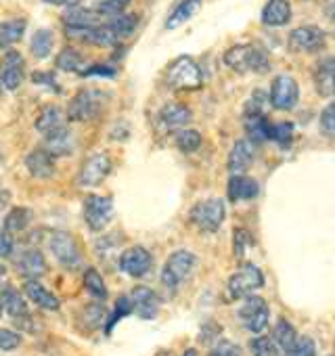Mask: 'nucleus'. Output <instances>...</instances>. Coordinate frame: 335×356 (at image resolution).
Segmentation results:
<instances>
[{
  "label": "nucleus",
  "mask_w": 335,
  "mask_h": 356,
  "mask_svg": "<svg viewBox=\"0 0 335 356\" xmlns=\"http://www.w3.org/2000/svg\"><path fill=\"white\" fill-rule=\"evenodd\" d=\"M224 63L237 74H264L270 70L268 55L254 44H237L224 53Z\"/></svg>",
  "instance_id": "1"
},
{
  "label": "nucleus",
  "mask_w": 335,
  "mask_h": 356,
  "mask_svg": "<svg viewBox=\"0 0 335 356\" xmlns=\"http://www.w3.org/2000/svg\"><path fill=\"white\" fill-rule=\"evenodd\" d=\"M165 84L172 90H197L204 84L202 67L195 63V59L183 55L174 59L165 70Z\"/></svg>",
  "instance_id": "2"
},
{
  "label": "nucleus",
  "mask_w": 335,
  "mask_h": 356,
  "mask_svg": "<svg viewBox=\"0 0 335 356\" xmlns=\"http://www.w3.org/2000/svg\"><path fill=\"white\" fill-rule=\"evenodd\" d=\"M195 264H197L195 254H191L187 250H179V252L170 254V258H168L165 264H163L161 277H159L161 285L168 291H177L191 277Z\"/></svg>",
  "instance_id": "3"
},
{
  "label": "nucleus",
  "mask_w": 335,
  "mask_h": 356,
  "mask_svg": "<svg viewBox=\"0 0 335 356\" xmlns=\"http://www.w3.org/2000/svg\"><path fill=\"white\" fill-rule=\"evenodd\" d=\"M107 103V95L95 88L80 90L67 105V120L72 122H92L97 120Z\"/></svg>",
  "instance_id": "4"
},
{
  "label": "nucleus",
  "mask_w": 335,
  "mask_h": 356,
  "mask_svg": "<svg viewBox=\"0 0 335 356\" xmlns=\"http://www.w3.org/2000/svg\"><path fill=\"white\" fill-rule=\"evenodd\" d=\"M224 216H227V208H224V202L218 197H208V200L197 202L189 214L191 222L204 233H216L222 227Z\"/></svg>",
  "instance_id": "5"
},
{
  "label": "nucleus",
  "mask_w": 335,
  "mask_h": 356,
  "mask_svg": "<svg viewBox=\"0 0 335 356\" xmlns=\"http://www.w3.org/2000/svg\"><path fill=\"white\" fill-rule=\"evenodd\" d=\"M264 287V275L256 264H245L241 266L231 279H229V298L239 300V298H247L252 296V291Z\"/></svg>",
  "instance_id": "6"
},
{
  "label": "nucleus",
  "mask_w": 335,
  "mask_h": 356,
  "mask_svg": "<svg viewBox=\"0 0 335 356\" xmlns=\"http://www.w3.org/2000/svg\"><path fill=\"white\" fill-rule=\"evenodd\" d=\"M268 318H270V308H268L266 300L260 296H247L239 308L241 325L252 333H262L268 325Z\"/></svg>",
  "instance_id": "7"
},
{
  "label": "nucleus",
  "mask_w": 335,
  "mask_h": 356,
  "mask_svg": "<svg viewBox=\"0 0 335 356\" xmlns=\"http://www.w3.org/2000/svg\"><path fill=\"white\" fill-rule=\"evenodd\" d=\"M113 216V200L103 195H88L84 200V220L92 233H101Z\"/></svg>",
  "instance_id": "8"
},
{
  "label": "nucleus",
  "mask_w": 335,
  "mask_h": 356,
  "mask_svg": "<svg viewBox=\"0 0 335 356\" xmlns=\"http://www.w3.org/2000/svg\"><path fill=\"white\" fill-rule=\"evenodd\" d=\"M111 170H113L111 157L105 153H95L84 159V163L78 172V183L82 187H99L111 174Z\"/></svg>",
  "instance_id": "9"
},
{
  "label": "nucleus",
  "mask_w": 335,
  "mask_h": 356,
  "mask_svg": "<svg viewBox=\"0 0 335 356\" xmlns=\"http://www.w3.org/2000/svg\"><path fill=\"white\" fill-rule=\"evenodd\" d=\"M270 105L281 111H289L297 105L300 99V86L291 76H277L270 84Z\"/></svg>",
  "instance_id": "10"
},
{
  "label": "nucleus",
  "mask_w": 335,
  "mask_h": 356,
  "mask_svg": "<svg viewBox=\"0 0 335 356\" xmlns=\"http://www.w3.org/2000/svg\"><path fill=\"white\" fill-rule=\"evenodd\" d=\"M26 80V61L22 53L7 51L0 59V86L5 90H17Z\"/></svg>",
  "instance_id": "11"
},
{
  "label": "nucleus",
  "mask_w": 335,
  "mask_h": 356,
  "mask_svg": "<svg viewBox=\"0 0 335 356\" xmlns=\"http://www.w3.org/2000/svg\"><path fill=\"white\" fill-rule=\"evenodd\" d=\"M327 34L316 26H302L289 34V51L293 53H316L325 47Z\"/></svg>",
  "instance_id": "12"
},
{
  "label": "nucleus",
  "mask_w": 335,
  "mask_h": 356,
  "mask_svg": "<svg viewBox=\"0 0 335 356\" xmlns=\"http://www.w3.org/2000/svg\"><path fill=\"white\" fill-rule=\"evenodd\" d=\"M153 268V256L149 250L140 248V245H134V248H128L122 256H120V270L132 279H140V277H147Z\"/></svg>",
  "instance_id": "13"
},
{
  "label": "nucleus",
  "mask_w": 335,
  "mask_h": 356,
  "mask_svg": "<svg viewBox=\"0 0 335 356\" xmlns=\"http://www.w3.org/2000/svg\"><path fill=\"white\" fill-rule=\"evenodd\" d=\"M51 252L55 254V258L59 260V264L74 268L82 262V254L80 248L76 243V239L67 233V231H57L51 237Z\"/></svg>",
  "instance_id": "14"
},
{
  "label": "nucleus",
  "mask_w": 335,
  "mask_h": 356,
  "mask_svg": "<svg viewBox=\"0 0 335 356\" xmlns=\"http://www.w3.org/2000/svg\"><path fill=\"white\" fill-rule=\"evenodd\" d=\"M130 300H132L134 314H138L140 318L151 321V318L157 316L161 300H159V296L151 287H142V285L134 287L132 293H130Z\"/></svg>",
  "instance_id": "15"
},
{
  "label": "nucleus",
  "mask_w": 335,
  "mask_h": 356,
  "mask_svg": "<svg viewBox=\"0 0 335 356\" xmlns=\"http://www.w3.org/2000/svg\"><path fill=\"white\" fill-rule=\"evenodd\" d=\"M254 157H256V147H254V143L247 140V138L237 140V143L233 145L231 153H229V161H227L229 172H231L233 176H235V174L247 172V170L252 168V163H254Z\"/></svg>",
  "instance_id": "16"
},
{
  "label": "nucleus",
  "mask_w": 335,
  "mask_h": 356,
  "mask_svg": "<svg viewBox=\"0 0 335 356\" xmlns=\"http://www.w3.org/2000/svg\"><path fill=\"white\" fill-rule=\"evenodd\" d=\"M15 268L17 273L28 281V279H38L47 273V260L38 250H24L15 258Z\"/></svg>",
  "instance_id": "17"
},
{
  "label": "nucleus",
  "mask_w": 335,
  "mask_h": 356,
  "mask_svg": "<svg viewBox=\"0 0 335 356\" xmlns=\"http://www.w3.org/2000/svg\"><path fill=\"white\" fill-rule=\"evenodd\" d=\"M191 122V109L181 103H170L159 111V126L163 130H181Z\"/></svg>",
  "instance_id": "18"
},
{
  "label": "nucleus",
  "mask_w": 335,
  "mask_h": 356,
  "mask_svg": "<svg viewBox=\"0 0 335 356\" xmlns=\"http://www.w3.org/2000/svg\"><path fill=\"white\" fill-rule=\"evenodd\" d=\"M26 168L34 178H53L55 174V157L47 149H34L26 157Z\"/></svg>",
  "instance_id": "19"
},
{
  "label": "nucleus",
  "mask_w": 335,
  "mask_h": 356,
  "mask_svg": "<svg viewBox=\"0 0 335 356\" xmlns=\"http://www.w3.org/2000/svg\"><path fill=\"white\" fill-rule=\"evenodd\" d=\"M227 191H229L231 202H245V200L258 197L260 187H258V183L254 181V178L243 176V174H235V176H231Z\"/></svg>",
  "instance_id": "20"
},
{
  "label": "nucleus",
  "mask_w": 335,
  "mask_h": 356,
  "mask_svg": "<svg viewBox=\"0 0 335 356\" xmlns=\"http://www.w3.org/2000/svg\"><path fill=\"white\" fill-rule=\"evenodd\" d=\"M291 19L289 0H268L262 9V24L268 28H281Z\"/></svg>",
  "instance_id": "21"
},
{
  "label": "nucleus",
  "mask_w": 335,
  "mask_h": 356,
  "mask_svg": "<svg viewBox=\"0 0 335 356\" xmlns=\"http://www.w3.org/2000/svg\"><path fill=\"white\" fill-rule=\"evenodd\" d=\"M65 28H97L105 24V17L97 9H84V7H74L63 15Z\"/></svg>",
  "instance_id": "22"
},
{
  "label": "nucleus",
  "mask_w": 335,
  "mask_h": 356,
  "mask_svg": "<svg viewBox=\"0 0 335 356\" xmlns=\"http://www.w3.org/2000/svg\"><path fill=\"white\" fill-rule=\"evenodd\" d=\"M24 293H26L36 306H40V308H44V310H51V312L59 310V306H61L59 298L53 296V293H51L42 283H38L36 279H28V281L24 283Z\"/></svg>",
  "instance_id": "23"
},
{
  "label": "nucleus",
  "mask_w": 335,
  "mask_h": 356,
  "mask_svg": "<svg viewBox=\"0 0 335 356\" xmlns=\"http://www.w3.org/2000/svg\"><path fill=\"white\" fill-rule=\"evenodd\" d=\"M65 122H67L65 113H63L57 105H49V107H44V109L40 111V115L36 118V130H38L42 136H47V134H53V132L65 128V126H67Z\"/></svg>",
  "instance_id": "24"
},
{
  "label": "nucleus",
  "mask_w": 335,
  "mask_h": 356,
  "mask_svg": "<svg viewBox=\"0 0 335 356\" xmlns=\"http://www.w3.org/2000/svg\"><path fill=\"white\" fill-rule=\"evenodd\" d=\"M42 149H47L53 157L70 155L74 151V134H72V130L65 126V128H61V130H57L53 134H47Z\"/></svg>",
  "instance_id": "25"
},
{
  "label": "nucleus",
  "mask_w": 335,
  "mask_h": 356,
  "mask_svg": "<svg viewBox=\"0 0 335 356\" xmlns=\"http://www.w3.org/2000/svg\"><path fill=\"white\" fill-rule=\"evenodd\" d=\"M202 9V0H179L165 19V30H177L187 24Z\"/></svg>",
  "instance_id": "26"
},
{
  "label": "nucleus",
  "mask_w": 335,
  "mask_h": 356,
  "mask_svg": "<svg viewBox=\"0 0 335 356\" xmlns=\"http://www.w3.org/2000/svg\"><path fill=\"white\" fill-rule=\"evenodd\" d=\"M105 26L122 40V38H128V36H132L136 32V28H138V15L124 11V13L105 17Z\"/></svg>",
  "instance_id": "27"
},
{
  "label": "nucleus",
  "mask_w": 335,
  "mask_h": 356,
  "mask_svg": "<svg viewBox=\"0 0 335 356\" xmlns=\"http://www.w3.org/2000/svg\"><path fill=\"white\" fill-rule=\"evenodd\" d=\"M0 306H3V310H7L9 316H13V318H22V316L30 314L24 296L15 287H5L0 291Z\"/></svg>",
  "instance_id": "28"
},
{
  "label": "nucleus",
  "mask_w": 335,
  "mask_h": 356,
  "mask_svg": "<svg viewBox=\"0 0 335 356\" xmlns=\"http://www.w3.org/2000/svg\"><path fill=\"white\" fill-rule=\"evenodd\" d=\"M55 65H57V70L67 72V74H82L86 70V59H84V55L78 49L67 47V49H63L57 55Z\"/></svg>",
  "instance_id": "29"
},
{
  "label": "nucleus",
  "mask_w": 335,
  "mask_h": 356,
  "mask_svg": "<svg viewBox=\"0 0 335 356\" xmlns=\"http://www.w3.org/2000/svg\"><path fill=\"white\" fill-rule=\"evenodd\" d=\"M243 122H245L247 140H252L254 145L268 140L270 122H268L266 113H260V115H243Z\"/></svg>",
  "instance_id": "30"
},
{
  "label": "nucleus",
  "mask_w": 335,
  "mask_h": 356,
  "mask_svg": "<svg viewBox=\"0 0 335 356\" xmlns=\"http://www.w3.org/2000/svg\"><path fill=\"white\" fill-rule=\"evenodd\" d=\"M26 34V19L0 22V49H11Z\"/></svg>",
  "instance_id": "31"
},
{
  "label": "nucleus",
  "mask_w": 335,
  "mask_h": 356,
  "mask_svg": "<svg viewBox=\"0 0 335 356\" xmlns=\"http://www.w3.org/2000/svg\"><path fill=\"white\" fill-rule=\"evenodd\" d=\"M53 47H55V34L49 28H40L34 32L30 40V53L36 59H47L53 53Z\"/></svg>",
  "instance_id": "32"
},
{
  "label": "nucleus",
  "mask_w": 335,
  "mask_h": 356,
  "mask_svg": "<svg viewBox=\"0 0 335 356\" xmlns=\"http://www.w3.org/2000/svg\"><path fill=\"white\" fill-rule=\"evenodd\" d=\"M34 220V212L26 206H15L11 208V212L5 218V231L7 233H22L30 227V222Z\"/></svg>",
  "instance_id": "33"
},
{
  "label": "nucleus",
  "mask_w": 335,
  "mask_h": 356,
  "mask_svg": "<svg viewBox=\"0 0 335 356\" xmlns=\"http://www.w3.org/2000/svg\"><path fill=\"white\" fill-rule=\"evenodd\" d=\"M272 339H275L279 350H283L285 354H291V350H293V346L297 341V333H295V329H293V325L289 321L281 318L277 323V327H275Z\"/></svg>",
  "instance_id": "34"
},
{
  "label": "nucleus",
  "mask_w": 335,
  "mask_h": 356,
  "mask_svg": "<svg viewBox=\"0 0 335 356\" xmlns=\"http://www.w3.org/2000/svg\"><path fill=\"white\" fill-rule=\"evenodd\" d=\"M132 312H134L132 300H130L128 296L117 298V300H115V306H113V312H111L109 318L105 321V335H111V331L115 329V325H117L124 316H128V314H132Z\"/></svg>",
  "instance_id": "35"
},
{
  "label": "nucleus",
  "mask_w": 335,
  "mask_h": 356,
  "mask_svg": "<svg viewBox=\"0 0 335 356\" xmlns=\"http://www.w3.org/2000/svg\"><path fill=\"white\" fill-rule=\"evenodd\" d=\"M84 287H86V291H88L92 298H97V300H105V298H107V287H105V283H103V277H101L95 268H88V270L84 273Z\"/></svg>",
  "instance_id": "36"
},
{
  "label": "nucleus",
  "mask_w": 335,
  "mask_h": 356,
  "mask_svg": "<svg viewBox=\"0 0 335 356\" xmlns=\"http://www.w3.org/2000/svg\"><path fill=\"white\" fill-rule=\"evenodd\" d=\"M268 140H275L277 145L285 147L293 140V124L291 122H277V124H270V130H268Z\"/></svg>",
  "instance_id": "37"
},
{
  "label": "nucleus",
  "mask_w": 335,
  "mask_h": 356,
  "mask_svg": "<svg viewBox=\"0 0 335 356\" xmlns=\"http://www.w3.org/2000/svg\"><path fill=\"white\" fill-rule=\"evenodd\" d=\"M202 134L197 130H181L177 134V147L183 151V153H193L202 147Z\"/></svg>",
  "instance_id": "38"
},
{
  "label": "nucleus",
  "mask_w": 335,
  "mask_h": 356,
  "mask_svg": "<svg viewBox=\"0 0 335 356\" xmlns=\"http://www.w3.org/2000/svg\"><path fill=\"white\" fill-rule=\"evenodd\" d=\"M250 350H252L254 356H279V348H277L275 339L272 337H264V335L254 337L250 341Z\"/></svg>",
  "instance_id": "39"
},
{
  "label": "nucleus",
  "mask_w": 335,
  "mask_h": 356,
  "mask_svg": "<svg viewBox=\"0 0 335 356\" xmlns=\"http://www.w3.org/2000/svg\"><path fill=\"white\" fill-rule=\"evenodd\" d=\"M128 5H130V0H97V11L103 17H111V15L124 13Z\"/></svg>",
  "instance_id": "40"
},
{
  "label": "nucleus",
  "mask_w": 335,
  "mask_h": 356,
  "mask_svg": "<svg viewBox=\"0 0 335 356\" xmlns=\"http://www.w3.org/2000/svg\"><path fill=\"white\" fill-rule=\"evenodd\" d=\"M268 105V97L264 90H256L250 101L245 103V109H243V115H260L264 113V107Z\"/></svg>",
  "instance_id": "41"
},
{
  "label": "nucleus",
  "mask_w": 335,
  "mask_h": 356,
  "mask_svg": "<svg viewBox=\"0 0 335 356\" xmlns=\"http://www.w3.org/2000/svg\"><path fill=\"white\" fill-rule=\"evenodd\" d=\"M320 130L335 140V101L329 103L320 113Z\"/></svg>",
  "instance_id": "42"
},
{
  "label": "nucleus",
  "mask_w": 335,
  "mask_h": 356,
  "mask_svg": "<svg viewBox=\"0 0 335 356\" xmlns=\"http://www.w3.org/2000/svg\"><path fill=\"white\" fill-rule=\"evenodd\" d=\"M289 356H316V343L312 341V337L302 335V337H297Z\"/></svg>",
  "instance_id": "43"
},
{
  "label": "nucleus",
  "mask_w": 335,
  "mask_h": 356,
  "mask_svg": "<svg viewBox=\"0 0 335 356\" xmlns=\"http://www.w3.org/2000/svg\"><path fill=\"white\" fill-rule=\"evenodd\" d=\"M233 237H235V256H237V258H243L245 252L254 245V239H252V235H250L247 231H243V229H237Z\"/></svg>",
  "instance_id": "44"
},
{
  "label": "nucleus",
  "mask_w": 335,
  "mask_h": 356,
  "mask_svg": "<svg viewBox=\"0 0 335 356\" xmlns=\"http://www.w3.org/2000/svg\"><path fill=\"white\" fill-rule=\"evenodd\" d=\"M115 67L113 65H107V63H97V65H86V70L80 74L84 78H90V76H99V78H115Z\"/></svg>",
  "instance_id": "45"
},
{
  "label": "nucleus",
  "mask_w": 335,
  "mask_h": 356,
  "mask_svg": "<svg viewBox=\"0 0 335 356\" xmlns=\"http://www.w3.org/2000/svg\"><path fill=\"white\" fill-rule=\"evenodd\" d=\"M22 346V335L11 329H0V350H15Z\"/></svg>",
  "instance_id": "46"
},
{
  "label": "nucleus",
  "mask_w": 335,
  "mask_h": 356,
  "mask_svg": "<svg viewBox=\"0 0 335 356\" xmlns=\"http://www.w3.org/2000/svg\"><path fill=\"white\" fill-rule=\"evenodd\" d=\"M84 321H86L90 327H99V325L105 321V308L99 306V304L86 306V310H84Z\"/></svg>",
  "instance_id": "47"
},
{
  "label": "nucleus",
  "mask_w": 335,
  "mask_h": 356,
  "mask_svg": "<svg viewBox=\"0 0 335 356\" xmlns=\"http://www.w3.org/2000/svg\"><path fill=\"white\" fill-rule=\"evenodd\" d=\"M32 82L34 84H42V86H49L53 92H61V86L57 84V80H55V74H51V72H34L32 74Z\"/></svg>",
  "instance_id": "48"
},
{
  "label": "nucleus",
  "mask_w": 335,
  "mask_h": 356,
  "mask_svg": "<svg viewBox=\"0 0 335 356\" xmlns=\"http://www.w3.org/2000/svg\"><path fill=\"white\" fill-rule=\"evenodd\" d=\"M210 356H241V350H239V346H235L233 341L222 339V341H218V343L212 348Z\"/></svg>",
  "instance_id": "49"
},
{
  "label": "nucleus",
  "mask_w": 335,
  "mask_h": 356,
  "mask_svg": "<svg viewBox=\"0 0 335 356\" xmlns=\"http://www.w3.org/2000/svg\"><path fill=\"white\" fill-rule=\"evenodd\" d=\"M15 250V243H13V237L11 233H7L5 229L0 231V258H9Z\"/></svg>",
  "instance_id": "50"
},
{
  "label": "nucleus",
  "mask_w": 335,
  "mask_h": 356,
  "mask_svg": "<svg viewBox=\"0 0 335 356\" xmlns=\"http://www.w3.org/2000/svg\"><path fill=\"white\" fill-rule=\"evenodd\" d=\"M47 5H53V7H67V9H74L78 7L82 0H42Z\"/></svg>",
  "instance_id": "51"
},
{
  "label": "nucleus",
  "mask_w": 335,
  "mask_h": 356,
  "mask_svg": "<svg viewBox=\"0 0 335 356\" xmlns=\"http://www.w3.org/2000/svg\"><path fill=\"white\" fill-rule=\"evenodd\" d=\"M155 356H174V354H172L170 350H159V352H157Z\"/></svg>",
  "instance_id": "52"
},
{
  "label": "nucleus",
  "mask_w": 335,
  "mask_h": 356,
  "mask_svg": "<svg viewBox=\"0 0 335 356\" xmlns=\"http://www.w3.org/2000/svg\"><path fill=\"white\" fill-rule=\"evenodd\" d=\"M5 275H7V268H5L3 264H0V281H3V279H5Z\"/></svg>",
  "instance_id": "53"
},
{
  "label": "nucleus",
  "mask_w": 335,
  "mask_h": 356,
  "mask_svg": "<svg viewBox=\"0 0 335 356\" xmlns=\"http://www.w3.org/2000/svg\"><path fill=\"white\" fill-rule=\"evenodd\" d=\"M183 356H197V352H195L193 348H189V350H187V352H185Z\"/></svg>",
  "instance_id": "54"
},
{
  "label": "nucleus",
  "mask_w": 335,
  "mask_h": 356,
  "mask_svg": "<svg viewBox=\"0 0 335 356\" xmlns=\"http://www.w3.org/2000/svg\"><path fill=\"white\" fill-rule=\"evenodd\" d=\"M331 19H333V24H335V3H333V7H331Z\"/></svg>",
  "instance_id": "55"
},
{
  "label": "nucleus",
  "mask_w": 335,
  "mask_h": 356,
  "mask_svg": "<svg viewBox=\"0 0 335 356\" xmlns=\"http://www.w3.org/2000/svg\"><path fill=\"white\" fill-rule=\"evenodd\" d=\"M331 92H335V80H333V86H331Z\"/></svg>",
  "instance_id": "56"
},
{
  "label": "nucleus",
  "mask_w": 335,
  "mask_h": 356,
  "mask_svg": "<svg viewBox=\"0 0 335 356\" xmlns=\"http://www.w3.org/2000/svg\"><path fill=\"white\" fill-rule=\"evenodd\" d=\"M0 314H3V306H0Z\"/></svg>",
  "instance_id": "57"
},
{
  "label": "nucleus",
  "mask_w": 335,
  "mask_h": 356,
  "mask_svg": "<svg viewBox=\"0 0 335 356\" xmlns=\"http://www.w3.org/2000/svg\"><path fill=\"white\" fill-rule=\"evenodd\" d=\"M0 159H3V151H0Z\"/></svg>",
  "instance_id": "58"
},
{
  "label": "nucleus",
  "mask_w": 335,
  "mask_h": 356,
  "mask_svg": "<svg viewBox=\"0 0 335 356\" xmlns=\"http://www.w3.org/2000/svg\"><path fill=\"white\" fill-rule=\"evenodd\" d=\"M0 95H3V90H0Z\"/></svg>",
  "instance_id": "59"
}]
</instances>
